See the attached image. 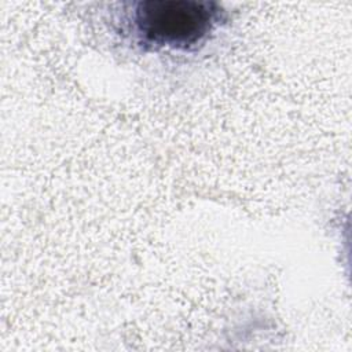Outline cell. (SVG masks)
I'll return each instance as SVG.
<instances>
[{
	"label": "cell",
	"instance_id": "obj_1",
	"mask_svg": "<svg viewBox=\"0 0 352 352\" xmlns=\"http://www.w3.org/2000/svg\"><path fill=\"white\" fill-rule=\"evenodd\" d=\"M227 18L209 0H138L116 14L120 33L143 51L191 52L202 47Z\"/></svg>",
	"mask_w": 352,
	"mask_h": 352
}]
</instances>
